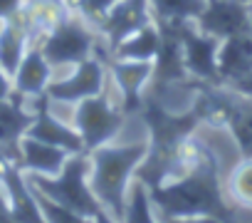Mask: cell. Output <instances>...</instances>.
Here are the masks:
<instances>
[{
  "label": "cell",
  "instance_id": "21",
  "mask_svg": "<svg viewBox=\"0 0 252 223\" xmlns=\"http://www.w3.org/2000/svg\"><path fill=\"white\" fill-rule=\"evenodd\" d=\"M124 223H161L154 216V203H151V196H149V186L144 181H136V184L129 186Z\"/></svg>",
  "mask_w": 252,
  "mask_h": 223
},
{
  "label": "cell",
  "instance_id": "22",
  "mask_svg": "<svg viewBox=\"0 0 252 223\" xmlns=\"http://www.w3.org/2000/svg\"><path fill=\"white\" fill-rule=\"evenodd\" d=\"M227 188H230V198H232L235 206L252 208V156L250 159H242L232 169L230 181H227Z\"/></svg>",
  "mask_w": 252,
  "mask_h": 223
},
{
  "label": "cell",
  "instance_id": "5",
  "mask_svg": "<svg viewBox=\"0 0 252 223\" xmlns=\"http://www.w3.org/2000/svg\"><path fill=\"white\" fill-rule=\"evenodd\" d=\"M124 119H126V114L121 109H116V104L109 99L106 87L101 94H94V97L77 102L74 114H72V124L84 142V151H92L96 147L109 144L121 132Z\"/></svg>",
  "mask_w": 252,
  "mask_h": 223
},
{
  "label": "cell",
  "instance_id": "11",
  "mask_svg": "<svg viewBox=\"0 0 252 223\" xmlns=\"http://www.w3.org/2000/svg\"><path fill=\"white\" fill-rule=\"evenodd\" d=\"M32 124L28 127V137L32 139H40L45 144H52V147H60L64 149L67 154H79L84 151V142L79 137V132L74 129V124H69L67 119H60L55 112L50 109L47 104V94L42 99V107L32 112Z\"/></svg>",
  "mask_w": 252,
  "mask_h": 223
},
{
  "label": "cell",
  "instance_id": "10",
  "mask_svg": "<svg viewBox=\"0 0 252 223\" xmlns=\"http://www.w3.org/2000/svg\"><path fill=\"white\" fill-rule=\"evenodd\" d=\"M109 77L119 89V99L124 112H136L141 107V94L154 79V62L144 60H119L111 57L106 62Z\"/></svg>",
  "mask_w": 252,
  "mask_h": 223
},
{
  "label": "cell",
  "instance_id": "32",
  "mask_svg": "<svg viewBox=\"0 0 252 223\" xmlns=\"http://www.w3.org/2000/svg\"><path fill=\"white\" fill-rule=\"evenodd\" d=\"M67 3H69V0H67Z\"/></svg>",
  "mask_w": 252,
  "mask_h": 223
},
{
  "label": "cell",
  "instance_id": "2",
  "mask_svg": "<svg viewBox=\"0 0 252 223\" xmlns=\"http://www.w3.org/2000/svg\"><path fill=\"white\" fill-rule=\"evenodd\" d=\"M87 154L92 161L89 186H92L94 196L99 198L104 211H109L116 221H124L129 181H131L134 171L144 164V159L149 154V144L146 142L114 144V147L104 144Z\"/></svg>",
  "mask_w": 252,
  "mask_h": 223
},
{
  "label": "cell",
  "instance_id": "30",
  "mask_svg": "<svg viewBox=\"0 0 252 223\" xmlns=\"http://www.w3.org/2000/svg\"><path fill=\"white\" fill-rule=\"evenodd\" d=\"M247 28L252 33V5H247Z\"/></svg>",
  "mask_w": 252,
  "mask_h": 223
},
{
  "label": "cell",
  "instance_id": "12",
  "mask_svg": "<svg viewBox=\"0 0 252 223\" xmlns=\"http://www.w3.org/2000/svg\"><path fill=\"white\" fill-rule=\"evenodd\" d=\"M0 181L5 184L10 211H13L18 223H47V218L42 216L40 203H37L30 184L25 181L20 169L15 164H10L5 156H0Z\"/></svg>",
  "mask_w": 252,
  "mask_h": 223
},
{
  "label": "cell",
  "instance_id": "14",
  "mask_svg": "<svg viewBox=\"0 0 252 223\" xmlns=\"http://www.w3.org/2000/svg\"><path fill=\"white\" fill-rule=\"evenodd\" d=\"M52 77H55V70L42 55L40 45H30L18 72L13 74V87L20 97H40L47 92V84L52 82Z\"/></svg>",
  "mask_w": 252,
  "mask_h": 223
},
{
  "label": "cell",
  "instance_id": "23",
  "mask_svg": "<svg viewBox=\"0 0 252 223\" xmlns=\"http://www.w3.org/2000/svg\"><path fill=\"white\" fill-rule=\"evenodd\" d=\"M25 181H28V179H25ZM30 188H32V186H30ZM32 193H35V198H37V203H40V211H42V216L47 218V223H94V218L82 216V213H77V211H72V208H67V206H62V203H57V201L42 196V193L35 191V188H32Z\"/></svg>",
  "mask_w": 252,
  "mask_h": 223
},
{
  "label": "cell",
  "instance_id": "20",
  "mask_svg": "<svg viewBox=\"0 0 252 223\" xmlns=\"http://www.w3.org/2000/svg\"><path fill=\"white\" fill-rule=\"evenodd\" d=\"M149 5L156 25H178L193 23L203 13L205 0H149Z\"/></svg>",
  "mask_w": 252,
  "mask_h": 223
},
{
  "label": "cell",
  "instance_id": "8",
  "mask_svg": "<svg viewBox=\"0 0 252 223\" xmlns=\"http://www.w3.org/2000/svg\"><path fill=\"white\" fill-rule=\"evenodd\" d=\"M154 23L149 0H116L104 15V20L96 25V33L101 35L106 50L111 52L124 37L141 30L144 25Z\"/></svg>",
  "mask_w": 252,
  "mask_h": 223
},
{
  "label": "cell",
  "instance_id": "19",
  "mask_svg": "<svg viewBox=\"0 0 252 223\" xmlns=\"http://www.w3.org/2000/svg\"><path fill=\"white\" fill-rule=\"evenodd\" d=\"M225 129H230L242 159H250L252 156V99L235 92L232 109H230Z\"/></svg>",
  "mask_w": 252,
  "mask_h": 223
},
{
  "label": "cell",
  "instance_id": "26",
  "mask_svg": "<svg viewBox=\"0 0 252 223\" xmlns=\"http://www.w3.org/2000/svg\"><path fill=\"white\" fill-rule=\"evenodd\" d=\"M232 92H237V94H242V97H247V99H252V72L250 74H245L242 79H237V82H232V84H227Z\"/></svg>",
  "mask_w": 252,
  "mask_h": 223
},
{
  "label": "cell",
  "instance_id": "17",
  "mask_svg": "<svg viewBox=\"0 0 252 223\" xmlns=\"http://www.w3.org/2000/svg\"><path fill=\"white\" fill-rule=\"evenodd\" d=\"M30 45H32V37L28 33L23 15L8 23H0V70H5L13 77L25 52L30 50Z\"/></svg>",
  "mask_w": 252,
  "mask_h": 223
},
{
  "label": "cell",
  "instance_id": "1",
  "mask_svg": "<svg viewBox=\"0 0 252 223\" xmlns=\"http://www.w3.org/2000/svg\"><path fill=\"white\" fill-rule=\"evenodd\" d=\"M186 171L171 184L149 186L158 216H215L222 223H237V206H230L220 188V164L205 142L186 139Z\"/></svg>",
  "mask_w": 252,
  "mask_h": 223
},
{
  "label": "cell",
  "instance_id": "6",
  "mask_svg": "<svg viewBox=\"0 0 252 223\" xmlns=\"http://www.w3.org/2000/svg\"><path fill=\"white\" fill-rule=\"evenodd\" d=\"M106 62L101 57H89L64 74H55L52 82L47 84V99L50 102H64V104H77L87 97L101 94L106 87Z\"/></svg>",
  "mask_w": 252,
  "mask_h": 223
},
{
  "label": "cell",
  "instance_id": "15",
  "mask_svg": "<svg viewBox=\"0 0 252 223\" xmlns=\"http://www.w3.org/2000/svg\"><path fill=\"white\" fill-rule=\"evenodd\" d=\"M23 97L13 92L10 99L0 102V156H5V149H15L25 137L28 127L32 124V112L23 107Z\"/></svg>",
  "mask_w": 252,
  "mask_h": 223
},
{
  "label": "cell",
  "instance_id": "28",
  "mask_svg": "<svg viewBox=\"0 0 252 223\" xmlns=\"http://www.w3.org/2000/svg\"><path fill=\"white\" fill-rule=\"evenodd\" d=\"M0 223H18L15 216H13V211H10V201L3 193H0Z\"/></svg>",
  "mask_w": 252,
  "mask_h": 223
},
{
  "label": "cell",
  "instance_id": "16",
  "mask_svg": "<svg viewBox=\"0 0 252 223\" xmlns=\"http://www.w3.org/2000/svg\"><path fill=\"white\" fill-rule=\"evenodd\" d=\"M20 156H23V169H28L30 174H40V176H57L67 161V151L52 144H45L40 139L32 137H23L20 139Z\"/></svg>",
  "mask_w": 252,
  "mask_h": 223
},
{
  "label": "cell",
  "instance_id": "4",
  "mask_svg": "<svg viewBox=\"0 0 252 223\" xmlns=\"http://www.w3.org/2000/svg\"><path fill=\"white\" fill-rule=\"evenodd\" d=\"M101 35L94 25H89L79 13L69 8V13L40 37V50L52 65V70H72L74 65L89 60L99 50Z\"/></svg>",
  "mask_w": 252,
  "mask_h": 223
},
{
  "label": "cell",
  "instance_id": "9",
  "mask_svg": "<svg viewBox=\"0 0 252 223\" xmlns=\"http://www.w3.org/2000/svg\"><path fill=\"white\" fill-rule=\"evenodd\" d=\"M193 25L200 33L213 35L222 42L232 35L250 33V28H247V5L242 3V0H205V8L193 20Z\"/></svg>",
  "mask_w": 252,
  "mask_h": 223
},
{
  "label": "cell",
  "instance_id": "18",
  "mask_svg": "<svg viewBox=\"0 0 252 223\" xmlns=\"http://www.w3.org/2000/svg\"><path fill=\"white\" fill-rule=\"evenodd\" d=\"M161 50V30L156 23L144 25L141 30L131 33L129 37H124L114 50L111 57L119 60H144V62H154L156 55Z\"/></svg>",
  "mask_w": 252,
  "mask_h": 223
},
{
  "label": "cell",
  "instance_id": "7",
  "mask_svg": "<svg viewBox=\"0 0 252 223\" xmlns=\"http://www.w3.org/2000/svg\"><path fill=\"white\" fill-rule=\"evenodd\" d=\"M183 62L190 77L203 82H220L218 79V50L220 40L213 35L200 33L193 23H178Z\"/></svg>",
  "mask_w": 252,
  "mask_h": 223
},
{
  "label": "cell",
  "instance_id": "27",
  "mask_svg": "<svg viewBox=\"0 0 252 223\" xmlns=\"http://www.w3.org/2000/svg\"><path fill=\"white\" fill-rule=\"evenodd\" d=\"M13 92H15V87H13V77H10L5 70H0V102L10 99Z\"/></svg>",
  "mask_w": 252,
  "mask_h": 223
},
{
  "label": "cell",
  "instance_id": "25",
  "mask_svg": "<svg viewBox=\"0 0 252 223\" xmlns=\"http://www.w3.org/2000/svg\"><path fill=\"white\" fill-rule=\"evenodd\" d=\"M161 223H222L215 216H183V218H173V216H158Z\"/></svg>",
  "mask_w": 252,
  "mask_h": 223
},
{
  "label": "cell",
  "instance_id": "24",
  "mask_svg": "<svg viewBox=\"0 0 252 223\" xmlns=\"http://www.w3.org/2000/svg\"><path fill=\"white\" fill-rule=\"evenodd\" d=\"M28 0H0V23H8L23 15Z\"/></svg>",
  "mask_w": 252,
  "mask_h": 223
},
{
  "label": "cell",
  "instance_id": "31",
  "mask_svg": "<svg viewBox=\"0 0 252 223\" xmlns=\"http://www.w3.org/2000/svg\"><path fill=\"white\" fill-rule=\"evenodd\" d=\"M242 3H245V5H252V0H242Z\"/></svg>",
  "mask_w": 252,
  "mask_h": 223
},
{
  "label": "cell",
  "instance_id": "29",
  "mask_svg": "<svg viewBox=\"0 0 252 223\" xmlns=\"http://www.w3.org/2000/svg\"><path fill=\"white\" fill-rule=\"evenodd\" d=\"M94 223H119V221H116V218H114V216H111L109 211L99 208V213L94 216Z\"/></svg>",
  "mask_w": 252,
  "mask_h": 223
},
{
  "label": "cell",
  "instance_id": "13",
  "mask_svg": "<svg viewBox=\"0 0 252 223\" xmlns=\"http://www.w3.org/2000/svg\"><path fill=\"white\" fill-rule=\"evenodd\" d=\"M252 72V33H240L220 42L218 50V79L232 84Z\"/></svg>",
  "mask_w": 252,
  "mask_h": 223
},
{
  "label": "cell",
  "instance_id": "3",
  "mask_svg": "<svg viewBox=\"0 0 252 223\" xmlns=\"http://www.w3.org/2000/svg\"><path fill=\"white\" fill-rule=\"evenodd\" d=\"M89 171H92V161H89V154L87 151H79V154H69L62 171L57 176H40V174H28V184L40 191L42 196L82 213V216H89L94 218L101 208L99 198L94 196L92 186H89Z\"/></svg>",
  "mask_w": 252,
  "mask_h": 223
}]
</instances>
